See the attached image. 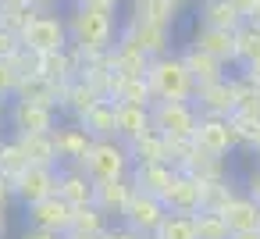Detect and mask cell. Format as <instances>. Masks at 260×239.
<instances>
[{
	"instance_id": "cell-22",
	"label": "cell",
	"mask_w": 260,
	"mask_h": 239,
	"mask_svg": "<svg viewBox=\"0 0 260 239\" xmlns=\"http://www.w3.org/2000/svg\"><path fill=\"white\" fill-rule=\"evenodd\" d=\"M182 61L189 65V72H192L203 86H207V82H217V72H221V65H224V61H217L214 54H207V50H200V47H192Z\"/></svg>"
},
{
	"instance_id": "cell-25",
	"label": "cell",
	"mask_w": 260,
	"mask_h": 239,
	"mask_svg": "<svg viewBox=\"0 0 260 239\" xmlns=\"http://www.w3.org/2000/svg\"><path fill=\"white\" fill-rule=\"evenodd\" d=\"M93 189H96V186H93L86 175H68V178L61 182V196H64V200H72V203H86Z\"/></svg>"
},
{
	"instance_id": "cell-18",
	"label": "cell",
	"mask_w": 260,
	"mask_h": 239,
	"mask_svg": "<svg viewBox=\"0 0 260 239\" xmlns=\"http://www.w3.org/2000/svg\"><path fill=\"white\" fill-rule=\"evenodd\" d=\"M132 43L143 54L160 57L168 47V25H153V22H132Z\"/></svg>"
},
{
	"instance_id": "cell-6",
	"label": "cell",
	"mask_w": 260,
	"mask_h": 239,
	"mask_svg": "<svg viewBox=\"0 0 260 239\" xmlns=\"http://www.w3.org/2000/svg\"><path fill=\"white\" fill-rule=\"evenodd\" d=\"M196 125H200V118L185 100H160L153 107V129L164 139H189V136H196Z\"/></svg>"
},
{
	"instance_id": "cell-8",
	"label": "cell",
	"mask_w": 260,
	"mask_h": 239,
	"mask_svg": "<svg viewBox=\"0 0 260 239\" xmlns=\"http://www.w3.org/2000/svg\"><path fill=\"white\" fill-rule=\"evenodd\" d=\"M160 200L168 203V211L196 214V211H200V203H203V182L185 178V175H171V182L160 189Z\"/></svg>"
},
{
	"instance_id": "cell-4",
	"label": "cell",
	"mask_w": 260,
	"mask_h": 239,
	"mask_svg": "<svg viewBox=\"0 0 260 239\" xmlns=\"http://www.w3.org/2000/svg\"><path fill=\"white\" fill-rule=\"evenodd\" d=\"M18 40H22V47H29L36 54H57L72 43L68 22L57 15H29L18 29Z\"/></svg>"
},
{
	"instance_id": "cell-19",
	"label": "cell",
	"mask_w": 260,
	"mask_h": 239,
	"mask_svg": "<svg viewBox=\"0 0 260 239\" xmlns=\"http://www.w3.org/2000/svg\"><path fill=\"white\" fill-rule=\"evenodd\" d=\"M153 239H200L196 214H185V211H168V218L160 221V228L153 232Z\"/></svg>"
},
{
	"instance_id": "cell-11",
	"label": "cell",
	"mask_w": 260,
	"mask_h": 239,
	"mask_svg": "<svg viewBox=\"0 0 260 239\" xmlns=\"http://www.w3.org/2000/svg\"><path fill=\"white\" fill-rule=\"evenodd\" d=\"M54 186H61V182H57L54 168H47V164H29L18 175V196L25 203H40V200L54 196Z\"/></svg>"
},
{
	"instance_id": "cell-28",
	"label": "cell",
	"mask_w": 260,
	"mask_h": 239,
	"mask_svg": "<svg viewBox=\"0 0 260 239\" xmlns=\"http://www.w3.org/2000/svg\"><path fill=\"white\" fill-rule=\"evenodd\" d=\"M15 89H18V75L8 65V57H0V97H11Z\"/></svg>"
},
{
	"instance_id": "cell-31",
	"label": "cell",
	"mask_w": 260,
	"mask_h": 239,
	"mask_svg": "<svg viewBox=\"0 0 260 239\" xmlns=\"http://www.w3.org/2000/svg\"><path fill=\"white\" fill-rule=\"evenodd\" d=\"M72 4H86V8H111V11H118L121 0H72Z\"/></svg>"
},
{
	"instance_id": "cell-24",
	"label": "cell",
	"mask_w": 260,
	"mask_h": 239,
	"mask_svg": "<svg viewBox=\"0 0 260 239\" xmlns=\"http://www.w3.org/2000/svg\"><path fill=\"white\" fill-rule=\"evenodd\" d=\"M96 200H100V207L104 211H125V203L132 200V193H128V186H121V182H104V186H96Z\"/></svg>"
},
{
	"instance_id": "cell-14",
	"label": "cell",
	"mask_w": 260,
	"mask_h": 239,
	"mask_svg": "<svg viewBox=\"0 0 260 239\" xmlns=\"http://www.w3.org/2000/svg\"><path fill=\"white\" fill-rule=\"evenodd\" d=\"M200 50L214 54L217 61H235V29H214V25H200L196 29V43Z\"/></svg>"
},
{
	"instance_id": "cell-15",
	"label": "cell",
	"mask_w": 260,
	"mask_h": 239,
	"mask_svg": "<svg viewBox=\"0 0 260 239\" xmlns=\"http://www.w3.org/2000/svg\"><path fill=\"white\" fill-rule=\"evenodd\" d=\"M246 18L232 0H203L200 8V25H214V29H239Z\"/></svg>"
},
{
	"instance_id": "cell-2",
	"label": "cell",
	"mask_w": 260,
	"mask_h": 239,
	"mask_svg": "<svg viewBox=\"0 0 260 239\" xmlns=\"http://www.w3.org/2000/svg\"><path fill=\"white\" fill-rule=\"evenodd\" d=\"M146 82L153 89V97L160 100H189L196 93V75L189 72V65L182 57H153L146 68Z\"/></svg>"
},
{
	"instance_id": "cell-27",
	"label": "cell",
	"mask_w": 260,
	"mask_h": 239,
	"mask_svg": "<svg viewBox=\"0 0 260 239\" xmlns=\"http://www.w3.org/2000/svg\"><path fill=\"white\" fill-rule=\"evenodd\" d=\"M72 225H79L86 235H93V232L104 228V218H100L96 207H75V221H72Z\"/></svg>"
},
{
	"instance_id": "cell-21",
	"label": "cell",
	"mask_w": 260,
	"mask_h": 239,
	"mask_svg": "<svg viewBox=\"0 0 260 239\" xmlns=\"http://www.w3.org/2000/svg\"><path fill=\"white\" fill-rule=\"evenodd\" d=\"M175 11H178V0H136V22L171 25Z\"/></svg>"
},
{
	"instance_id": "cell-16",
	"label": "cell",
	"mask_w": 260,
	"mask_h": 239,
	"mask_svg": "<svg viewBox=\"0 0 260 239\" xmlns=\"http://www.w3.org/2000/svg\"><path fill=\"white\" fill-rule=\"evenodd\" d=\"M86 150H89V132L86 129H57V136H54V157L82 164Z\"/></svg>"
},
{
	"instance_id": "cell-10",
	"label": "cell",
	"mask_w": 260,
	"mask_h": 239,
	"mask_svg": "<svg viewBox=\"0 0 260 239\" xmlns=\"http://www.w3.org/2000/svg\"><path fill=\"white\" fill-rule=\"evenodd\" d=\"M196 146L203 150V154H228L235 143H239V136H235V129L224 122V118H207V122H200L196 125Z\"/></svg>"
},
{
	"instance_id": "cell-17",
	"label": "cell",
	"mask_w": 260,
	"mask_h": 239,
	"mask_svg": "<svg viewBox=\"0 0 260 239\" xmlns=\"http://www.w3.org/2000/svg\"><path fill=\"white\" fill-rule=\"evenodd\" d=\"M114 122H118V107H114V104H107V100H96V104L86 111L82 129H86L89 136H96V139H111Z\"/></svg>"
},
{
	"instance_id": "cell-38",
	"label": "cell",
	"mask_w": 260,
	"mask_h": 239,
	"mask_svg": "<svg viewBox=\"0 0 260 239\" xmlns=\"http://www.w3.org/2000/svg\"><path fill=\"white\" fill-rule=\"evenodd\" d=\"M0 239H4V207H0Z\"/></svg>"
},
{
	"instance_id": "cell-32",
	"label": "cell",
	"mask_w": 260,
	"mask_h": 239,
	"mask_svg": "<svg viewBox=\"0 0 260 239\" xmlns=\"http://www.w3.org/2000/svg\"><path fill=\"white\" fill-rule=\"evenodd\" d=\"M232 4H235V8L242 11V18H249V15H253V8L260 4V0H232Z\"/></svg>"
},
{
	"instance_id": "cell-20",
	"label": "cell",
	"mask_w": 260,
	"mask_h": 239,
	"mask_svg": "<svg viewBox=\"0 0 260 239\" xmlns=\"http://www.w3.org/2000/svg\"><path fill=\"white\" fill-rule=\"evenodd\" d=\"M235 61H242L246 68L260 61V25L242 22L235 29Z\"/></svg>"
},
{
	"instance_id": "cell-34",
	"label": "cell",
	"mask_w": 260,
	"mask_h": 239,
	"mask_svg": "<svg viewBox=\"0 0 260 239\" xmlns=\"http://www.w3.org/2000/svg\"><path fill=\"white\" fill-rule=\"evenodd\" d=\"M249 82L260 89V61H256V65H249Z\"/></svg>"
},
{
	"instance_id": "cell-37",
	"label": "cell",
	"mask_w": 260,
	"mask_h": 239,
	"mask_svg": "<svg viewBox=\"0 0 260 239\" xmlns=\"http://www.w3.org/2000/svg\"><path fill=\"white\" fill-rule=\"evenodd\" d=\"M253 146H256V154H260V125H256V132H253Z\"/></svg>"
},
{
	"instance_id": "cell-12",
	"label": "cell",
	"mask_w": 260,
	"mask_h": 239,
	"mask_svg": "<svg viewBox=\"0 0 260 239\" xmlns=\"http://www.w3.org/2000/svg\"><path fill=\"white\" fill-rule=\"evenodd\" d=\"M150 125H153V114L143 107V104H118V122H114V136H121V139H143L146 132H150Z\"/></svg>"
},
{
	"instance_id": "cell-9",
	"label": "cell",
	"mask_w": 260,
	"mask_h": 239,
	"mask_svg": "<svg viewBox=\"0 0 260 239\" xmlns=\"http://www.w3.org/2000/svg\"><path fill=\"white\" fill-rule=\"evenodd\" d=\"M11 125L25 136H43L54 129V111L40 100H18L15 111H11Z\"/></svg>"
},
{
	"instance_id": "cell-1",
	"label": "cell",
	"mask_w": 260,
	"mask_h": 239,
	"mask_svg": "<svg viewBox=\"0 0 260 239\" xmlns=\"http://www.w3.org/2000/svg\"><path fill=\"white\" fill-rule=\"evenodd\" d=\"M64 22H68L72 43L82 47V50H93V54H96V50H107V47L114 43V36H118V18H114L111 8L72 4L68 15H64Z\"/></svg>"
},
{
	"instance_id": "cell-33",
	"label": "cell",
	"mask_w": 260,
	"mask_h": 239,
	"mask_svg": "<svg viewBox=\"0 0 260 239\" xmlns=\"http://www.w3.org/2000/svg\"><path fill=\"white\" fill-rule=\"evenodd\" d=\"M228 239H260V228H249V232H232Z\"/></svg>"
},
{
	"instance_id": "cell-5",
	"label": "cell",
	"mask_w": 260,
	"mask_h": 239,
	"mask_svg": "<svg viewBox=\"0 0 260 239\" xmlns=\"http://www.w3.org/2000/svg\"><path fill=\"white\" fill-rule=\"evenodd\" d=\"M125 228L136 232V235H153L160 228V221L168 218V203L157 196V193H132V200L125 203Z\"/></svg>"
},
{
	"instance_id": "cell-29",
	"label": "cell",
	"mask_w": 260,
	"mask_h": 239,
	"mask_svg": "<svg viewBox=\"0 0 260 239\" xmlns=\"http://www.w3.org/2000/svg\"><path fill=\"white\" fill-rule=\"evenodd\" d=\"M18 43H22V40H15V33H8V29H0V57H11Z\"/></svg>"
},
{
	"instance_id": "cell-26",
	"label": "cell",
	"mask_w": 260,
	"mask_h": 239,
	"mask_svg": "<svg viewBox=\"0 0 260 239\" xmlns=\"http://www.w3.org/2000/svg\"><path fill=\"white\" fill-rule=\"evenodd\" d=\"M196 228H200V239H228L232 235L221 211L217 214H196Z\"/></svg>"
},
{
	"instance_id": "cell-13",
	"label": "cell",
	"mask_w": 260,
	"mask_h": 239,
	"mask_svg": "<svg viewBox=\"0 0 260 239\" xmlns=\"http://www.w3.org/2000/svg\"><path fill=\"white\" fill-rule=\"evenodd\" d=\"M221 218H224L228 232H249V228H260V203H256L253 196L224 200V203H221Z\"/></svg>"
},
{
	"instance_id": "cell-39",
	"label": "cell",
	"mask_w": 260,
	"mask_h": 239,
	"mask_svg": "<svg viewBox=\"0 0 260 239\" xmlns=\"http://www.w3.org/2000/svg\"><path fill=\"white\" fill-rule=\"evenodd\" d=\"M0 111H4V97H0Z\"/></svg>"
},
{
	"instance_id": "cell-3",
	"label": "cell",
	"mask_w": 260,
	"mask_h": 239,
	"mask_svg": "<svg viewBox=\"0 0 260 239\" xmlns=\"http://www.w3.org/2000/svg\"><path fill=\"white\" fill-rule=\"evenodd\" d=\"M128 171V150L118 143V139H93L86 157H82V175L93 182V186H104V182H121Z\"/></svg>"
},
{
	"instance_id": "cell-23",
	"label": "cell",
	"mask_w": 260,
	"mask_h": 239,
	"mask_svg": "<svg viewBox=\"0 0 260 239\" xmlns=\"http://www.w3.org/2000/svg\"><path fill=\"white\" fill-rule=\"evenodd\" d=\"M200 97L207 100V107H210L214 114H221V111H232V107H235V89H232V86H224V82H207V86H200Z\"/></svg>"
},
{
	"instance_id": "cell-40",
	"label": "cell",
	"mask_w": 260,
	"mask_h": 239,
	"mask_svg": "<svg viewBox=\"0 0 260 239\" xmlns=\"http://www.w3.org/2000/svg\"><path fill=\"white\" fill-rule=\"evenodd\" d=\"M86 239H89V235H86Z\"/></svg>"
},
{
	"instance_id": "cell-35",
	"label": "cell",
	"mask_w": 260,
	"mask_h": 239,
	"mask_svg": "<svg viewBox=\"0 0 260 239\" xmlns=\"http://www.w3.org/2000/svg\"><path fill=\"white\" fill-rule=\"evenodd\" d=\"M246 22H253V25H260V4H256V8H253V15H249V18H246Z\"/></svg>"
},
{
	"instance_id": "cell-7",
	"label": "cell",
	"mask_w": 260,
	"mask_h": 239,
	"mask_svg": "<svg viewBox=\"0 0 260 239\" xmlns=\"http://www.w3.org/2000/svg\"><path fill=\"white\" fill-rule=\"evenodd\" d=\"M29 221L40 232H64L75 221V203L64 200L61 193H54V196H47L40 203H29Z\"/></svg>"
},
{
	"instance_id": "cell-30",
	"label": "cell",
	"mask_w": 260,
	"mask_h": 239,
	"mask_svg": "<svg viewBox=\"0 0 260 239\" xmlns=\"http://www.w3.org/2000/svg\"><path fill=\"white\" fill-rule=\"evenodd\" d=\"M246 193H249V196H253V200L260 203V168H256V171L249 175V182H246Z\"/></svg>"
},
{
	"instance_id": "cell-36",
	"label": "cell",
	"mask_w": 260,
	"mask_h": 239,
	"mask_svg": "<svg viewBox=\"0 0 260 239\" xmlns=\"http://www.w3.org/2000/svg\"><path fill=\"white\" fill-rule=\"evenodd\" d=\"M107 239H136V232H121V235H107Z\"/></svg>"
}]
</instances>
